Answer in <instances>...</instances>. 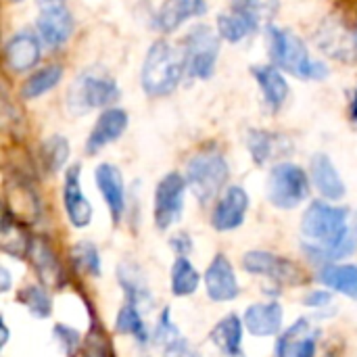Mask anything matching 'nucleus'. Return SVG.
Returning a JSON list of instances; mask_svg holds the SVG:
<instances>
[{
  "mask_svg": "<svg viewBox=\"0 0 357 357\" xmlns=\"http://www.w3.org/2000/svg\"><path fill=\"white\" fill-rule=\"evenodd\" d=\"M188 67L186 52L178 50L167 40L151 44L142 63V90L149 96H167L182 82L184 69Z\"/></svg>",
  "mask_w": 357,
  "mask_h": 357,
  "instance_id": "1",
  "label": "nucleus"
},
{
  "mask_svg": "<svg viewBox=\"0 0 357 357\" xmlns=\"http://www.w3.org/2000/svg\"><path fill=\"white\" fill-rule=\"evenodd\" d=\"M266 33H268L272 63L278 69H284L301 79H326L328 77V67L320 61H314L303 40L297 38L293 31L270 25Z\"/></svg>",
  "mask_w": 357,
  "mask_h": 357,
  "instance_id": "2",
  "label": "nucleus"
},
{
  "mask_svg": "<svg viewBox=\"0 0 357 357\" xmlns=\"http://www.w3.org/2000/svg\"><path fill=\"white\" fill-rule=\"evenodd\" d=\"M228 161L220 151H199L186 167V182L201 203H209L228 182Z\"/></svg>",
  "mask_w": 357,
  "mask_h": 357,
  "instance_id": "3",
  "label": "nucleus"
},
{
  "mask_svg": "<svg viewBox=\"0 0 357 357\" xmlns=\"http://www.w3.org/2000/svg\"><path fill=\"white\" fill-rule=\"evenodd\" d=\"M351 215L354 211L347 207H335L324 201H314L303 213L301 232L307 238V243L326 247L345 232Z\"/></svg>",
  "mask_w": 357,
  "mask_h": 357,
  "instance_id": "4",
  "label": "nucleus"
},
{
  "mask_svg": "<svg viewBox=\"0 0 357 357\" xmlns=\"http://www.w3.org/2000/svg\"><path fill=\"white\" fill-rule=\"evenodd\" d=\"M310 195V178L295 163L272 167L268 178V199L278 209H295Z\"/></svg>",
  "mask_w": 357,
  "mask_h": 357,
  "instance_id": "5",
  "label": "nucleus"
},
{
  "mask_svg": "<svg viewBox=\"0 0 357 357\" xmlns=\"http://www.w3.org/2000/svg\"><path fill=\"white\" fill-rule=\"evenodd\" d=\"M184 52L188 61V71L195 77H211L220 54V33H215L205 23L195 25L184 38Z\"/></svg>",
  "mask_w": 357,
  "mask_h": 357,
  "instance_id": "6",
  "label": "nucleus"
},
{
  "mask_svg": "<svg viewBox=\"0 0 357 357\" xmlns=\"http://www.w3.org/2000/svg\"><path fill=\"white\" fill-rule=\"evenodd\" d=\"M117 98H119L117 84L109 75L98 71L82 73L69 90V105L75 113L90 111L96 107H107Z\"/></svg>",
  "mask_w": 357,
  "mask_h": 357,
  "instance_id": "7",
  "label": "nucleus"
},
{
  "mask_svg": "<svg viewBox=\"0 0 357 357\" xmlns=\"http://www.w3.org/2000/svg\"><path fill=\"white\" fill-rule=\"evenodd\" d=\"M186 180L172 172L167 174L155 190V224L159 230H167L174 226L184 211V192H186Z\"/></svg>",
  "mask_w": 357,
  "mask_h": 357,
  "instance_id": "8",
  "label": "nucleus"
},
{
  "mask_svg": "<svg viewBox=\"0 0 357 357\" xmlns=\"http://www.w3.org/2000/svg\"><path fill=\"white\" fill-rule=\"evenodd\" d=\"M243 268L249 274L266 276L280 284H299L303 280V272L289 259L278 257L268 251H249L243 257Z\"/></svg>",
  "mask_w": 357,
  "mask_h": 357,
  "instance_id": "9",
  "label": "nucleus"
},
{
  "mask_svg": "<svg viewBox=\"0 0 357 357\" xmlns=\"http://www.w3.org/2000/svg\"><path fill=\"white\" fill-rule=\"evenodd\" d=\"M205 289H207L209 299L218 303L232 301L238 297L241 293L238 278L234 274L232 264L226 259V255H215L213 261L209 264L205 272Z\"/></svg>",
  "mask_w": 357,
  "mask_h": 357,
  "instance_id": "10",
  "label": "nucleus"
},
{
  "mask_svg": "<svg viewBox=\"0 0 357 357\" xmlns=\"http://www.w3.org/2000/svg\"><path fill=\"white\" fill-rule=\"evenodd\" d=\"M249 209V197L241 186H230L224 197L218 201L213 215H211V226L218 232H230L236 230L247 215Z\"/></svg>",
  "mask_w": 357,
  "mask_h": 357,
  "instance_id": "11",
  "label": "nucleus"
},
{
  "mask_svg": "<svg viewBox=\"0 0 357 357\" xmlns=\"http://www.w3.org/2000/svg\"><path fill=\"white\" fill-rule=\"evenodd\" d=\"M71 31H73V17L65 4L42 8L38 17V33L46 46L50 48L63 46L71 38Z\"/></svg>",
  "mask_w": 357,
  "mask_h": 357,
  "instance_id": "12",
  "label": "nucleus"
},
{
  "mask_svg": "<svg viewBox=\"0 0 357 357\" xmlns=\"http://www.w3.org/2000/svg\"><path fill=\"white\" fill-rule=\"evenodd\" d=\"M94 180H96V186H98V190H100V195L109 207L113 224H119L121 215L126 211V188H123L121 172L111 163H102L96 167Z\"/></svg>",
  "mask_w": 357,
  "mask_h": 357,
  "instance_id": "13",
  "label": "nucleus"
},
{
  "mask_svg": "<svg viewBox=\"0 0 357 357\" xmlns=\"http://www.w3.org/2000/svg\"><path fill=\"white\" fill-rule=\"evenodd\" d=\"M63 205L69 222L75 228H86L92 220V205L82 192L79 186V165H71L65 174L63 182Z\"/></svg>",
  "mask_w": 357,
  "mask_h": 357,
  "instance_id": "14",
  "label": "nucleus"
},
{
  "mask_svg": "<svg viewBox=\"0 0 357 357\" xmlns=\"http://www.w3.org/2000/svg\"><path fill=\"white\" fill-rule=\"evenodd\" d=\"M128 128V113L123 109H107L105 113H100V117L96 119L92 132H90V138L86 142V151L88 155H94L98 153L102 146L115 142Z\"/></svg>",
  "mask_w": 357,
  "mask_h": 357,
  "instance_id": "15",
  "label": "nucleus"
},
{
  "mask_svg": "<svg viewBox=\"0 0 357 357\" xmlns=\"http://www.w3.org/2000/svg\"><path fill=\"white\" fill-rule=\"evenodd\" d=\"M357 249V213L354 211L351 220H349V226L345 228V232L331 245L326 247H318L314 243H305L303 245V251L307 253V257L312 261H318V264H333L337 259H345L349 255H354Z\"/></svg>",
  "mask_w": 357,
  "mask_h": 357,
  "instance_id": "16",
  "label": "nucleus"
},
{
  "mask_svg": "<svg viewBox=\"0 0 357 357\" xmlns=\"http://www.w3.org/2000/svg\"><path fill=\"white\" fill-rule=\"evenodd\" d=\"M40 40L31 31L15 33L4 46V59L10 71H27L38 65L40 61Z\"/></svg>",
  "mask_w": 357,
  "mask_h": 357,
  "instance_id": "17",
  "label": "nucleus"
},
{
  "mask_svg": "<svg viewBox=\"0 0 357 357\" xmlns=\"http://www.w3.org/2000/svg\"><path fill=\"white\" fill-rule=\"evenodd\" d=\"M27 257H29V261H31V266H33V270H36L42 284L54 289V287H61L65 282L63 266H61L54 251L50 249V245L44 238H33L31 241Z\"/></svg>",
  "mask_w": 357,
  "mask_h": 357,
  "instance_id": "18",
  "label": "nucleus"
},
{
  "mask_svg": "<svg viewBox=\"0 0 357 357\" xmlns=\"http://www.w3.org/2000/svg\"><path fill=\"white\" fill-rule=\"evenodd\" d=\"M312 180L318 192L328 201H339L345 197V182L339 176L335 163L328 155L318 153L312 157Z\"/></svg>",
  "mask_w": 357,
  "mask_h": 357,
  "instance_id": "19",
  "label": "nucleus"
},
{
  "mask_svg": "<svg viewBox=\"0 0 357 357\" xmlns=\"http://www.w3.org/2000/svg\"><path fill=\"white\" fill-rule=\"evenodd\" d=\"M245 326L253 337H274L282 328V307L276 301L249 305L245 312Z\"/></svg>",
  "mask_w": 357,
  "mask_h": 357,
  "instance_id": "20",
  "label": "nucleus"
},
{
  "mask_svg": "<svg viewBox=\"0 0 357 357\" xmlns=\"http://www.w3.org/2000/svg\"><path fill=\"white\" fill-rule=\"evenodd\" d=\"M251 71L261 88L266 105L272 111H278L287 102V96H289V84H287L284 75L278 71L276 65H255Z\"/></svg>",
  "mask_w": 357,
  "mask_h": 357,
  "instance_id": "21",
  "label": "nucleus"
},
{
  "mask_svg": "<svg viewBox=\"0 0 357 357\" xmlns=\"http://www.w3.org/2000/svg\"><path fill=\"white\" fill-rule=\"evenodd\" d=\"M243 322L238 316L230 314L222 318L211 331V343L226 357H241V343H243Z\"/></svg>",
  "mask_w": 357,
  "mask_h": 357,
  "instance_id": "22",
  "label": "nucleus"
},
{
  "mask_svg": "<svg viewBox=\"0 0 357 357\" xmlns=\"http://www.w3.org/2000/svg\"><path fill=\"white\" fill-rule=\"evenodd\" d=\"M31 241L33 238H29V234L19 224V220L8 209H4V215L0 222V247H2V251L13 255V257H27Z\"/></svg>",
  "mask_w": 357,
  "mask_h": 357,
  "instance_id": "23",
  "label": "nucleus"
},
{
  "mask_svg": "<svg viewBox=\"0 0 357 357\" xmlns=\"http://www.w3.org/2000/svg\"><path fill=\"white\" fill-rule=\"evenodd\" d=\"M205 2L203 0H167L161 10L157 13V25L163 31H174L180 27L188 17L203 15Z\"/></svg>",
  "mask_w": 357,
  "mask_h": 357,
  "instance_id": "24",
  "label": "nucleus"
},
{
  "mask_svg": "<svg viewBox=\"0 0 357 357\" xmlns=\"http://www.w3.org/2000/svg\"><path fill=\"white\" fill-rule=\"evenodd\" d=\"M257 27H259V19L238 8H232L230 13H222L218 17V33L228 42H241Z\"/></svg>",
  "mask_w": 357,
  "mask_h": 357,
  "instance_id": "25",
  "label": "nucleus"
},
{
  "mask_svg": "<svg viewBox=\"0 0 357 357\" xmlns=\"http://www.w3.org/2000/svg\"><path fill=\"white\" fill-rule=\"evenodd\" d=\"M320 280L328 289L357 301V266L354 264H328L322 268Z\"/></svg>",
  "mask_w": 357,
  "mask_h": 357,
  "instance_id": "26",
  "label": "nucleus"
},
{
  "mask_svg": "<svg viewBox=\"0 0 357 357\" xmlns=\"http://www.w3.org/2000/svg\"><path fill=\"white\" fill-rule=\"evenodd\" d=\"M119 284L126 291L128 303L136 305L138 310L153 305V295L144 282V276L134 266H130V264L119 266Z\"/></svg>",
  "mask_w": 357,
  "mask_h": 357,
  "instance_id": "27",
  "label": "nucleus"
},
{
  "mask_svg": "<svg viewBox=\"0 0 357 357\" xmlns=\"http://www.w3.org/2000/svg\"><path fill=\"white\" fill-rule=\"evenodd\" d=\"M63 77V67L61 65H48L38 69L33 75L27 77V82L21 88V96L23 98H38L42 94H46L48 90H52Z\"/></svg>",
  "mask_w": 357,
  "mask_h": 357,
  "instance_id": "28",
  "label": "nucleus"
},
{
  "mask_svg": "<svg viewBox=\"0 0 357 357\" xmlns=\"http://www.w3.org/2000/svg\"><path fill=\"white\" fill-rule=\"evenodd\" d=\"M201 282L199 272L186 257H178L174 268H172V291L176 297H190L197 293Z\"/></svg>",
  "mask_w": 357,
  "mask_h": 357,
  "instance_id": "29",
  "label": "nucleus"
},
{
  "mask_svg": "<svg viewBox=\"0 0 357 357\" xmlns=\"http://www.w3.org/2000/svg\"><path fill=\"white\" fill-rule=\"evenodd\" d=\"M115 328L117 333L121 335H132L140 345H144L149 341V331L142 322V316H140V310L132 303H126L119 314H117V320H115Z\"/></svg>",
  "mask_w": 357,
  "mask_h": 357,
  "instance_id": "30",
  "label": "nucleus"
},
{
  "mask_svg": "<svg viewBox=\"0 0 357 357\" xmlns=\"http://www.w3.org/2000/svg\"><path fill=\"white\" fill-rule=\"evenodd\" d=\"M67 157H69V142L63 136L54 134L42 144V161L48 172L56 174L67 163Z\"/></svg>",
  "mask_w": 357,
  "mask_h": 357,
  "instance_id": "31",
  "label": "nucleus"
},
{
  "mask_svg": "<svg viewBox=\"0 0 357 357\" xmlns=\"http://www.w3.org/2000/svg\"><path fill=\"white\" fill-rule=\"evenodd\" d=\"M19 303L27 307V312L36 318H48L52 314V299L40 287H27L17 295Z\"/></svg>",
  "mask_w": 357,
  "mask_h": 357,
  "instance_id": "32",
  "label": "nucleus"
},
{
  "mask_svg": "<svg viewBox=\"0 0 357 357\" xmlns=\"http://www.w3.org/2000/svg\"><path fill=\"white\" fill-rule=\"evenodd\" d=\"M71 257H73V264L79 272H86L90 274L92 278H98L100 272H102V266H100V255L96 251V247L92 243H77L71 251Z\"/></svg>",
  "mask_w": 357,
  "mask_h": 357,
  "instance_id": "33",
  "label": "nucleus"
},
{
  "mask_svg": "<svg viewBox=\"0 0 357 357\" xmlns=\"http://www.w3.org/2000/svg\"><path fill=\"white\" fill-rule=\"evenodd\" d=\"M247 144H249V153L255 159V163H266L272 155H274V144L276 138L270 132L264 130H251L247 136Z\"/></svg>",
  "mask_w": 357,
  "mask_h": 357,
  "instance_id": "34",
  "label": "nucleus"
},
{
  "mask_svg": "<svg viewBox=\"0 0 357 357\" xmlns=\"http://www.w3.org/2000/svg\"><path fill=\"white\" fill-rule=\"evenodd\" d=\"M307 333H310V322H307L305 318L297 320V322H295L291 328H287L284 335L278 339V343H276V356L289 357L291 349H293L303 337H307Z\"/></svg>",
  "mask_w": 357,
  "mask_h": 357,
  "instance_id": "35",
  "label": "nucleus"
},
{
  "mask_svg": "<svg viewBox=\"0 0 357 357\" xmlns=\"http://www.w3.org/2000/svg\"><path fill=\"white\" fill-rule=\"evenodd\" d=\"M280 2L278 0H232V8H238L243 13H249L253 17L261 19H272L278 13Z\"/></svg>",
  "mask_w": 357,
  "mask_h": 357,
  "instance_id": "36",
  "label": "nucleus"
},
{
  "mask_svg": "<svg viewBox=\"0 0 357 357\" xmlns=\"http://www.w3.org/2000/svg\"><path fill=\"white\" fill-rule=\"evenodd\" d=\"M163 357H201V354L182 337H176L163 347Z\"/></svg>",
  "mask_w": 357,
  "mask_h": 357,
  "instance_id": "37",
  "label": "nucleus"
},
{
  "mask_svg": "<svg viewBox=\"0 0 357 357\" xmlns=\"http://www.w3.org/2000/svg\"><path fill=\"white\" fill-rule=\"evenodd\" d=\"M54 337L61 341V345H63V349L71 356L77 347H79V335L73 331V328H69V326H63V324H56V328H54Z\"/></svg>",
  "mask_w": 357,
  "mask_h": 357,
  "instance_id": "38",
  "label": "nucleus"
},
{
  "mask_svg": "<svg viewBox=\"0 0 357 357\" xmlns=\"http://www.w3.org/2000/svg\"><path fill=\"white\" fill-rule=\"evenodd\" d=\"M178 337V331L174 328L172 324V316H169V310H165L159 318V326H157V341L167 345L169 341H174Z\"/></svg>",
  "mask_w": 357,
  "mask_h": 357,
  "instance_id": "39",
  "label": "nucleus"
},
{
  "mask_svg": "<svg viewBox=\"0 0 357 357\" xmlns=\"http://www.w3.org/2000/svg\"><path fill=\"white\" fill-rule=\"evenodd\" d=\"M316 347H318V335L303 337L293 349L289 357H316Z\"/></svg>",
  "mask_w": 357,
  "mask_h": 357,
  "instance_id": "40",
  "label": "nucleus"
},
{
  "mask_svg": "<svg viewBox=\"0 0 357 357\" xmlns=\"http://www.w3.org/2000/svg\"><path fill=\"white\" fill-rule=\"evenodd\" d=\"M86 343H88V357H111L107 351L105 339H100L96 333H90Z\"/></svg>",
  "mask_w": 357,
  "mask_h": 357,
  "instance_id": "41",
  "label": "nucleus"
},
{
  "mask_svg": "<svg viewBox=\"0 0 357 357\" xmlns=\"http://www.w3.org/2000/svg\"><path fill=\"white\" fill-rule=\"evenodd\" d=\"M303 303H305L307 307L320 310V307H324V305L331 303V293H328V291H314V293H310V295L303 299Z\"/></svg>",
  "mask_w": 357,
  "mask_h": 357,
  "instance_id": "42",
  "label": "nucleus"
},
{
  "mask_svg": "<svg viewBox=\"0 0 357 357\" xmlns=\"http://www.w3.org/2000/svg\"><path fill=\"white\" fill-rule=\"evenodd\" d=\"M172 245H174V249L180 253V257H186V253L192 249V245H190V238H188L186 234H178V236L172 241Z\"/></svg>",
  "mask_w": 357,
  "mask_h": 357,
  "instance_id": "43",
  "label": "nucleus"
},
{
  "mask_svg": "<svg viewBox=\"0 0 357 357\" xmlns=\"http://www.w3.org/2000/svg\"><path fill=\"white\" fill-rule=\"evenodd\" d=\"M10 289V274L6 268H0V291L6 293Z\"/></svg>",
  "mask_w": 357,
  "mask_h": 357,
  "instance_id": "44",
  "label": "nucleus"
},
{
  "mask_svg": "<svg viewBox=\"0 0 357 357\" xmlns=\"http://www.w3.org/2000/svg\"><path fill=\"white\" fill-rule=\"evenodd\" d=\"M8 343V328L4 324V318L0 320V347H4Z\"/></svg>",
  "mask_w": 357,
  "mask_h": 357,
  "instance_id": "45",
  "label": "nucleus"
},
{
  "mask_svg": "<svg viewBox=\"0 0 357 357\" xmlns=\"http://www.w3.org/2000/svg\"><path fill=\"white\" fill-rule=\"evenodd\" d=\"M40 8H48V6H56V4H65V0H38Z\"/></svg>",
  "mask_w": 357,
  "mask_h": 357,
  "instance_id": "46",
  "label": "nucleus"
},
{
  "mask_svg": "<svg viewBox=\"0 0 357 357\" xmlns=\"http://www.w3.org/2000/svg\"><path fill=\"white\" fill-rule=\"evenodd\" d=\"M351 117H354V121L357 123V88L356 94H354V100H351Z\"/></svg>",
  "mask_w": 357,
  "mask_h": 357,
  "instance_id": "47",
  "label": "nucleus"
},
{
  "mask_svg": "<svg viewBox=\"0 0 357 357\" xmlns=\"http://www.w3.org/2000/svg\"><path fill=\"white\" fill-rule=\"evenodd\" d=\"M354 40H356V46H357V29H356V33H354Z\"/></svg>",
  "mask_w": 357,
  "mask_h": 357,
  "instance_id": "48",
  "label": "nucleus"
},
{
  "mask_svg": "<svg viewBox=\"0 0 357 357\" xmlns=\"http://www.w3.org/2000/svg\"><path fill=\"white\" fill-rule=\"evenodd\" d=\"M10 2H21V0H10Z\"/></svg>",
  "mask_w": 357,
  "mask_h": 357,
  "instance_id": "49",
  "label": "nucleus"
}]
</instances>
